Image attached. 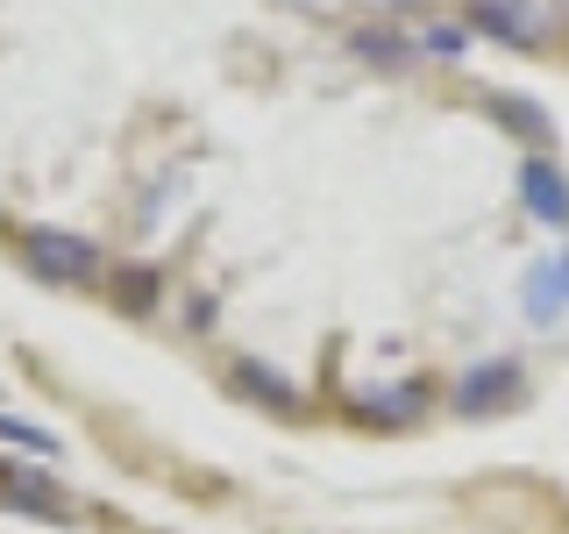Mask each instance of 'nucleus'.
<instances>
[{
	"label": "nucleus",
	"mask_w": 569,
	"mask_h": 534,
	"mask_svg": "<svg viewBox=\"0 0 569 534\" xmlns=\"http://www.w3.org/2000/svg\"><path fill=\"white\" fill-rule=\"evenodd\" d=\"M14 257H22L29 278L43 285H79V278H100V249L71 228H50V221H29L14 228Z\"/></svg>",
	"instance_id": "obj_1"
},
{
	"label": "nucleus",
	"mask_w": 569,
	"mask_h": 534,
	"mask_svg": "<svg viewBox=\"0 0 569 534\" xmlns=\"http://www.w3.org/2000/svg\"><path fill=\"white\" fill-rule=\"evenodd\" d=\"M470 22L485 29V36H498V43H512V50H527V43H541V36H548V14L533 8V0H477Z\"/></svg>",
	"instance_id": "obj_2"
},
{
	"label": "nucleus",
	"mask_w": 569,
	"mask_h": 534,
	"mask_svg": "<svg viewBox=\"0 0 569 534\" xmlns=\"http://www.w3.org/2000/svg\"><path fill=\"white\" fill-rule=\"evenodd\" d=\"M520 200H527L533 221L569 228V178L548 165V157H527V165H520Z\"/></svg>",
	"instance_id": "obj_3"
},
{
	"label": "nucleus",
	"mask_w": 569,
	"mask_h": 534,
	"mask_svg": "<svg viewBox=\"0 0 569 534\" xmlns=\"http://www.w3.org/2000/svg\"><path fill=\"white\" fill-rule=\"evenodd\" d=\"M512 399H520V364H506V356H498V364H477L470 378L456 385L462 414H498V406H512Z\"/></svg>",
	"instance_id": "obj_4"
},
{
	"label": "nucleus",
	"mask_w": 569,
	"mask_h": 534,
	"mask_svg": "<svg viewBox=\"0 0 569 534\" xmlns=\"http://www.w3.org/2000/svg\"><path fill=\"white\" fill-rule=\"evenodd\" d=\"M0 506H14V513H36V521H71L64 492L50 485V477L22 471V463H8V471H0Z\"/></svg>",
	"instance_id": "obj_5"
},
{
	"label": "nucleus",
	"mask_w": 569,
	"mask_h": 534,
	"mask_svg": "<svg viewBox=\"0 0 569 534\" xmlns=\"http://www.w3.org/2000/svg\"><path fill=\"white\" fill-rule=\"evenodd\" d=\"M527 314L541 320V328L569 314V257H548V264L527 271Z\"/></svg>",
	"instance_id": "obj_6"
},
{
	"label": "nucleus",
	"mask_w": 569,
	"mask_h": 534,
	"mask_svg": "<svg viewBox=\"0 0 569 534\" xmlns=\"http://www.w3.org/2000/svg\"><path fill=\"white\" fill-rule=\"evenodd\" d=\"M420 406H427L420 385H378V392H363V399H356V414L378 421V427H399V421H420Z\"/></svg>",
	"instance_id": "obj_7"
},
{
	"label": "nucleus",
	"mask_w": 569,
	"mask_h": 534,
	"mask_svg": "<svg viewBox=\"0 0 569 534\" xmlns=\"http://www.w3.org/2000/svg\"><path fill=\"white\" fill-rule=\"evenodd\" d=\"M236 392L263 399L271 414H292V406H299V385H292V378H278L271 364H236Z\"/></svg>",
	"instance_id": "obj_8"
},
{
	"label": "nucleus",
	"mask_w": 569,
	"mask_h": 534,
	"mask_svg": "<svg viewBox=\"0 0 569 534\" xmlns=\"http://www.w3.org/2000/svg\"><path fill=\"white\" fill-rule=\"evenodd\" d=\"M413 50H420V58L456 65L462 50H470V29H462V22H420V29H413Z\"/></svg>",
	"instance_id": "obj_9"
},
{
	"label": "nucleus",
	"mask_w": 569,
	"mask_h": 534,
	"mask_svg": "<svg viewBox=\"0 0 569 534\" xmlns=\"http://www.w3.org/2000/svg\"><path fill=\"white\" fill-rule=\"evenodd\" d=\"M349 43L363 50L370 65H406V58H413V36H399V29H378V22H363V29L349 36Z\"/></svg>",
	"instance_id": "obj_10"
},
{
	"label": "nucleus",
	"mask_w": 569,
	"mask_h": 534,
	"mask_svg": "<svg viewBox=\"0 0 569 534\" xmlns=\"http://www.w3.org/2000/svg\"><path fill=\"white\" fill-rule=\"evenodd\" d=\"M114 307L121 314H150L157 307V271H150V264H129V271L114 278Z\"/></svg>",
	"instance_id": "obj_11"
},
{
	"label": "nucleus",
	"mask_w": 569,
	"mask_h": 534,
	"mask_svg": "<svg viewBox=\"0 0 569 534\" xmlns=\"http://www.w3.org/2000/svg\"><path fill=\"white\" fill-rule=\"evenodd\" d=\"M0 442H14L22 456H58L64 442L50 435V427H36V421H14V414H0Z\"/></svg>",
	"instance_id": "obj_12"
},
{
	"label": "nucleus",
	"mask_w": 569,
	"mask_h": 534,
	"mask_svg": "<svg viewBox=\"0 0 569 534\" xmlns=\"http://www.w3.org/2000/svg\"><path fill=\"white\" fill-rule=\"evenodd\" d=\"M498 115H506V129H520V136H533V142H548L556 129H548V115L533 100H520V93H498Z\"/></svg>",
	"instance_id": "obj_13"
}]
</instances>
